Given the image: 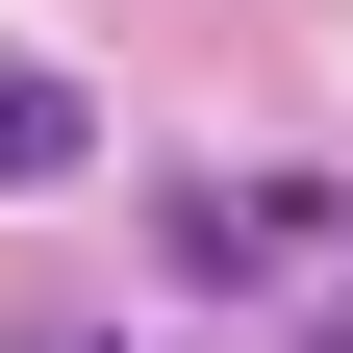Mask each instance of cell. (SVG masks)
<instances>
[{
    "instance_id": "cell-1",
    "label": "cell",
    "mask_w": 353,
    "mask_h": 353,
    "mask_svg": "<svg viewBox=\"0 0 353 353\" xmlns=\"http://www.w3.org/2000/svg\"><path fill=\"white\" fill-rule=\"evenodd\" d=\"M26 353H101V328H26Z\"/></svg>"
}]
</instances>
